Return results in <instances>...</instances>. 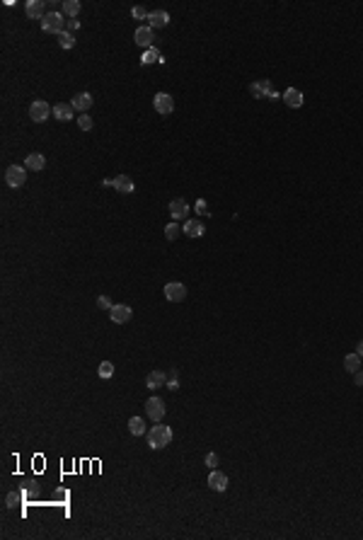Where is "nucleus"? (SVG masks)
Masks as SVG:
<instances>
[{
	"mask_svg": "<svg viewBox=\"0 0 363 540\" xmlns=\"http://www.w3.org/2000/svg\"><path fill=\"white\" fill-rule=\"evenodd\" d=\"M209 487H211L213 492H225V489H228V475L220 473V470H211V475H209Z\"/></svg>",
	"mask_w": 363,
	"mask_h": 540,
	"instance_id": "16",
	"label": "nucleus"
},
{
	"mask_svg": "<svg viewBox=\"0 0 363 540\" xmlns=\"http://www.w3.org/2000/svg\"><path fill=\"white\" fill-rule=\"evenodd\" d=\"M24 12H27V17L29 20H44V0H29L27 5H24Z\"/></svg>",
	"mask_w": 363,
	"mask_h": 540,
	"instance_id": "17",
	"label": "nucleus"
},
{
	"mask_svg": "<svg viewBox=\"0 0 363 540\" xmlns=\"http://www.w3.org/2000/svg\"><path fill=\"white\" fill-rule=\"evenodd\" d=\"M167 24H170V12H165V10H153V12L148 15V27L160 29V27H167Z\"/></svg>",
	"mask_w": 363,
	"mask_h": 540,
	"instance_id": "13",
	"label": "nucleus"
},
{
	"mask_svg": "<svg viewBox=\"0 0 363 540\" xmlns=\"http://www.w3.org/2000/svg\"><path fill=\"white\" fill-rule=\"evenodd\" d=\"M354 383L363 388V371H356V373H354Z\"/></svg>",
	"mask_w": 363,
	"mask_h": 540,
	"instance_id": "36",
	"label": "nucleus"
},
{
	"mask_svg": "<svg viewBox=\"0 0 363 540\" xmlns=\"http://www.w3.org/2000/svg\"><path fill=\"white\" fill-rule=\"evenodd\" d=\"M194 211H196L199 216H209V203H206V199H199V201L194 203Z\"/></svg>",
	"mask_w": 363,
	"mask_h": 540,
	"instance_id": "31",
	"label": "nucleus"
},
{
	"mask_svg": "<svg viewBox=\"0 0 363 540\" xmlns=\"http://www.w3.org/2000/svg\"><path fill=\"white\" fill-rule=\"evenodd\" d=\"M77 126H80V131H90V129H92V117L80 114V117H77Z\"/></svg>",
	"mask_w": 363,
	"mask_h": 540,
	"instance_id": "30",
	"label": "nucleus"
},
{
	"mask_svg": "<svg viewBox=\"0 0 363 540\" xmlns=\"http://www.w3.org/2000/svg\"><path fill=\"white\" fill-rule=\"evenodd\" d=\"M134 39H136V44H138V46H143L145 51L155 46V32H153V27H148V24L138 27V29L134 32Z\"/></svg>",
	"mask_w": 363,
	"mask_h": 540,
	"instance_id": "8",
	"label": "nucleus"
},
{
	"mask_svg": "<svg viewBox=\"0 0 363 540\" xmlns=\"http://www.w3.org/2000/svg\"><path fill=\"white\" fill-rule=\"evenodd\" d=\"M24 167H27V170H34V172H41V170L46 167V158H44L41 153H29V155L24 158Z\"/></svg>",
	"mask_w": 363,
	"mask_h": 540,
	"instance_id": "18",
	"label": "nucleus"
},
{
	"mask_svg": "<svg viewBox=\"0 0 363 540\" xmlns=\"http://www.w3.org/2000/svg\"><path fill=\"white\" fill-rule=\"evenodd\" d=\"M58 44H61L63 49H73V46H75V39H73L71 32H66V29H63V32L58 34Z\"/></svg>",
	"mask_w": 363,
	"mask_h": 540,
	"instance_id": "27",
	"label": "nucleus"
},
{
	"mask_svg": "<svg viewBox=\"0 0 363 540\" xmlns=\"http://www.w3.org/2000/svg\"><path fill=\"white\" fill-rule=\"evenodd\" d=\"M63 27H66V17H63V12L51 10V12H46L44 20H41V29L49 32V34H56V37H58V34L63 32Z\"/></svg>",
	"mask_w": 363,
	"mask_h": 540,
	"instance_id": "3",
	"label": "nucleus"
},
{
	"mask_svg": "<svg viewBox=\"0 0 363 540\" xmlns=\"http://www.w3.org/2000/svg\"><path fill=\"white\" fill-rule=\"evenodd\" d=\"M51 104L49 102H44V100H37V102H32V107H29V117H32V121L34 124H44L49 117H51Z\"/></svg>",
	"mask_w": 363,
	"mask_h": 540,
	"instance_id": "5",
	"label": "nucleus"
},
{
	"mask_svg": "<svg viewBox=\"0 0 363 540\" xmlns=\"http://www.w3.org/2000/svg\"><path fill=\"white\" fill-rule=\"evenodd\" d=\"M284 102H286V107H290V109H300L303 107V102H305V97H303V92L298 90V87H288L284 95Z\"/></svg>",
	"mask_w": 363,
	"mask_h": 540,
	"instance_id": "11",
	"label": "nucleus"
},
{
	"mask_svg": "<svg viewBox=\"0 0 363 540\" xmlns=\"http://www.w3.org/2000/svg\"><path fill=\"white\" fill-rule=\"evenodd\" d=\"M27 182V167L24 165H10L5 170V184L12 189H19Z\"/></svg>",
	"mask_w": 363,
	"mask_h": 540,
	"instance_id": "4",
	"label": "nucleus"
},
{
	"mask_svg": "<svg viewBox=\"0 0 363 540\" xmlns=\"http://www.w3.org/2000/svg\"><path fill=\"white\" fill-rule=\"evenodd\" d=\"M73 104L71 102H58V104H54V117L58 119V121H71L73 119Z\"/></svg>",
	"mask_w": 363,
	"mask_h": 540,
	"instance_id": "20",
	"label": "nucleus"
},
{
	"mask_svg": "<svg viewBox=\"0 0 363 540\" xmlns=\"http://www.w3.org/2000/svg\"><path fill=\"white\" fill-rule=\"evenodd\" d=\"M145 385H148L150 390H157V388L167 385V373H162V371H150L148 378H145Z\"/></svg>",
	"mask_w": 363,
	"mask_h": 540,
	"instance_id": "19",
	"label": "nucleus"
},
{
	"mask_svg": "<svg viewBox=\"0 0 363 540\" xmlns=\"http://www.w3.org/2000/svg\"><path fill=\"white\" fill-rule=\"evenodd\" d=\"M170 216H172L174 220L187 218V216H189V203L184 201V199H172V201H170Z\"/></svg>",
	"mask_w": 363,
	"mask_h": 540,
	"instance_id": "15",
	"label": "nucleus"
},
{
	"mask_svg": "<svg viewBox=\"0 0 363 540\" xmlns=\"http://www.w3.org/2000/svg\"><path fill=\"white\" fill-rule=\"evenodd\" d=\"M170 441H172V429L170 426H165V424H155V426H150V431H148V446L153 448V451H160V448H165V446H170Z\"/></svg>",
	"mask_w": 363,
	"mask_h": 540,
	"instance_id": "1",
	"label": "nucleus"
},
{
	"mask_svg": "<svg viewBox=\"0 0 363 540\" xmlns=\"http://www.w3.org/2000/svg\"><path fill=\"white\" fill-rule=\"evenodd\" d=\"M189 238H201L204 235V223L199 220V218H187V223H184V228H182Z\"/></svg>",
	"mask_w": 363,
	"mask_h": 540,
	"instance_id": "21",
	"label": "nucleus"
},
{
	"mask_svg": "<svg viewBox=\"0 0 363 540\" xmlns=\"http://www.w3.org/2000/svg\"><path fill=\"white\" fill-rule=\"evenodd\" d=\"M249 95H252L254 100H264V97H267V100H279V97H281V95L274 90V82L267 80V78L252 82V85H249Z\"/></svg>",
	"mask_w": 363,
	"mask_h": 540,
	"instance_id": "2",
	"label": "nucleus"
},
{
	"mask_svg": "<svg viewBox=\"0 0 363 540\" xmlns=\"http://www.w3.org/2000/svg\"><path fill=\"white\" fill-rule=\"evenodd\" d=\"M145 414H148L153 421H160V419L165 417V400H162V398H148Z\"/></svg>",
	"mask_w": 363,
	"mask_h": 540,
	"instance_id": "9",
	"label": "nucleus"
},
{
	"mask_svg": "<svg viewBox=\"0 0 363 540\" xmlns=\"http://www.w3.org/2000/svg\"><path fill=\"white\" fill-rule=\"evenodd\" d=\"M148 63H162V56H160V51L153 46V49H148L143 56H141V66H148Z\"/></svg>",
	"mask_w": 363,
	"mask_h": 540,
	"instance_id": "25",
	"label": "nucleus"
},
{
	"mask_svg": "<svg viewBox=\"0 0 363 540\" xmlns=\"http://www.w3.org/2000/svg\"><path fill=\"white\" fill-rule=\"evenodd\" d=\"M61 10H63V15H66V17L75 20V17H77V12H80V0H63Z\"/></svg>",
	"mask_w": 363,
	"mask_h": 540,
	"instance_id": "24",
	"label": "nucleus"
},
{
	"mask_svg": "<svg viewBox=\"0 0 363 540\" xmlns=\"http://www.w3.org/2000/svg\"><path fill=\"white\" fill-rule=\"evenodd\" d=\"M165 298H167L170 303H182V300L187 298V286H184L182 281H170V283H165Z\"/></svg>",
	"mask_w": 363,
	"mask_h": 540,
	"instance_id": "7",
	"label": "nucleus"
},
{
	"mask_svg": "<svg viewBox=\"0 0 363 540\" xmlns=\"http://www.w3.org/2000/svg\"><path fill=\"white\" fill-rule=\"evenodd\" d=\"M112 376H114L112 361H102V363H99V378H112Z\"/></svg>",
	"mask_w": 363,
	"mask_h": 540,
	"instance_id": "28",
	"label": "nucleus"
},
{
	"mask_svg": "<svg viewBox=\"0 0 363 540\" xmlns=\"http://www.w3.org/2000/svg\"><path fill=\"white\" fill-rule=\"evenodd\" d=\"M356 354L363 359V341H359V346H356Z\"/></svg>",
	"mask_w": 363,
	"mask_h": 540,
	"instance_id": "37",
	"label": "nucleus"
},
{
	"mask_svg": "<svg viewBox=\"0 0 363 540\" xmlns=\"http://www.w3.org/2000/svg\"><path fill=\"white\" fill-rule=\"evenodd\" d=\"M73 109L75 112H80V114H87V109L92 107V95L90 92H77L75 97H73Z\"/></svg>",
	"mask_w": 363,
	"mask_h": 540,
	"instance_id": "14",
	"label": "nucleus"
},
{
	"mask_svg": "<svg viewBox=\"0 0 363 540\" xmlns=\"http://www.w3.org/2000/svg\"><path fill=\"white\" fill-rule=\"evenodd\" d=\"M112 187H114L119 194H134V189H136L134 180L126 177V175H116V177L112 180Z\"/></svg>",
	"mask_w": 363,
	"mask_h": 540,
	"instance_id": "12",
	"label": "nucleus"
},
{
	"mask_svg": "<svg viewBox=\"0 0 363 540\" xmlns=\"http://www.w3.org/2000/svg\"><path fill=\"white\" fill-rule=\"evenodd\" d=\"M129 431H131L134 436H143L145 434V419L143 417H131V419H129Z\"/></svg>",
	"mask_w": 363,
	"mask_h": 540,
	"instance_id": "23",
	"label": "nucleus"
},
{
	"mask_svg": "<svg viewBox=\"0 0 363 540\" xmlns=\"http://www.w3.org/2000/svg\"><path fill=\"white\" fill-rule=\"evenodd\" d=\"M179 233H182V228H179L177 223H167V225H165V238H167V240H177Z\"/></svg>",
	"mask_w": 363,
	"mask_h": 540,
	"instance_id": "26",
	"label": "nucleus"
},
{
	"mask_svg": "<svg viewBox=\"0 0 363 540\" xmlns=\"http://www.w3.org/2000/svg\"><path fill=\"white\" fill-rule=\"evenodd\" d=\"M361 366H363V361H361V356L354 351V354H346L344 356V368L349 371V373H356V371H361Z\"/></svg>",
	"mask_w": 363,
	"mask_h": 540,
	"instance_id": "22",
	"label": "nucleus"
},
{
	"mask_svg": "<svg viewBox=\"0 0 363 540\" xmlns=\"http://www.w3.org/2000/svg\"><path fill=\"white\" fill-rule=\"evenodd\" d=\"M179 373H177V368H170V373H167V385H170V390H177L179 388Z\"/></svg>",
	"mask_w": 363,
	"mask_h": 540,
	"instance_id": "29",
	"label": "nucleus"
},
{
	"mask_svg": "<svg viewBox=\"0 0 363 540\" xmlns=\"http://www.w3.org/2000/svg\"><path fill=\"white\" fill-rule=\"evenodd\" d=\"M131 315H134V310L129 308V305H112V310H109V318H112V322H116V325H124V322H129L131 320Z\"/></svg>",
	"mask_w": 363,
	"mask_h": 540,
	"instance_id": "10",
	"label": "nucleus"
},
{
	"mask_svg": "<svg viewBox=\"0 0 363 540\" xmlns=\"http://www.w3.org/2000/svg\"><path fill=\"white\" fill-rule=\"evenodd\" d=\"M131 15H134V17H136V20H148V15H150V12H148V10H145L143 5H136V7H134V10H131Z\"/></svg>",
	"mask_w": 363,
	"mask_h": 540,
	"instance_id": "32",
	"label": "nucleus"
},
{
	"mask_svg": "<svg viewBox=\"0 0 363 540\" xmlns=\"http://www.w3.org/2000/svg\"><path fill=\"white\" fill-rule=\"evenodd\" d=\"M153 107H155V112H157V114L170 117V114L174 112V100H172L167 92H157V95L153 97Z\"/></svg>",
	"mask_w": 363,
	"mask_h": 540,
	"instance_id": "6",
	"label": "nucleus"
},
{
	"mask_svg": "<svg viewBox=\"0 0 363 540\" xmlns=\"http://www.w3.org/2000/svg\"><path fill=\"white\" fill-rule=\"evenodd\" d=\"M206 465H209V468H216L218 465V453H206Z\"/></svg>",
	"mask_w": 363,
	"mask_h": 540,
	"instance_id": "35",
	"label": "nucleus"
},
{
	"mask_svg": "<svg viewBox=\"0 0 363 540\" xmlns=\"http://www.w3.org/2000/svg\"><path fill=\"white\" fill-rule=\"evenodd\" d=\"M19 499H22V494H15V492H12V494H7V506H10V509H15V506L19 504Z\"/></svg>",
	"mask_w": 363,
	"mask_h": 540,
	"instance_id": "34",
	"label": "nucleus"
},
{
	"mask_svg": "<svg viewBox=\"0 0 363 540\" xmlns=\"http://www.w3.org/2000/svg\"><path fill=\"white\" fill-rule=\"evenodd\" d=\"M97 305H99L102 310H112V305H114V303H112L107 296H99V298H97Z\"/></svg>",
	"mask_w": 363,
	"mask_h": 540,
	"instance_id": "33",
	"label": "nucleus"
}]
</instances>
